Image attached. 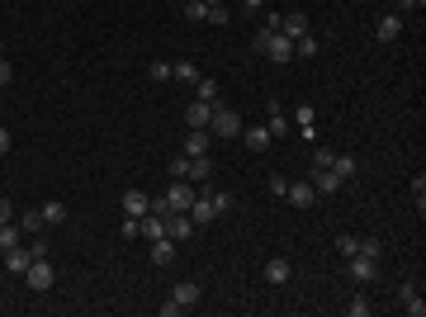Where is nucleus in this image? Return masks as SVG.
I'll return each mask as SVG.
<instances>
[{
  "instance_id": "32",
  "label": "nucleus",
  "mask_w": 426,
  "mask_h": 317,
  "mask_svg": "<svg viewBox=\"0 0 426 317\" xmlns=\"http://www.w3.org/2000/svg\"><path fill=\"white\" fill-rule=\"evenodd\" d=\"M412 199H417V213H422V208H426V175L422 171L412 175Z\"/></svg>"
},
{
  "instance_id": "49",
  "label": "nucleus",
  "mask_w": 426,
  "mask_h": 317,
  "mask_svg": "<svg viewBox=\"0 0 426 317\" xmlns=\"http://www.w3.org/2000/svg\"><path fill=\"white\" fill-rule=\"evenodd\" d=\"M204 5H223V0H204Z\"/></svg>"
},
{
  "instance_id": "36",
  "label": "nucleus",
  "mask_w": 426,
  "mask_h": 317,
  "mask_svg": "<svg viewBox=\"0 0 426 317\" xmlns=\"http://www.w3.org/2000/svg\"><path fill=\"white\" fill-rule=\"evenodd\" d=\"M313 119H317L313 104H299V109H294V124H299V128H313Z\"/></svg>"
},
{
  "instance_id": "5",
  "label": "nucleus",
  "mask_w": 426,
  "mask_h": 317,
  "mask_svg": "<svg viewBox=\"0 0 426 317\" xmlns=\"http://www.w3.org/2000/svg\"><path fill=\"white\" fill-rule=\"evenodd\" d=\"M194 185H189V180H171V190L161 194V199H166V213H189V204H194Z\"/></svg>"
},
{
  "instance_id": "34",
  "label": "nucleus",
  "mask_w": 426,
  "mask_h": 317,
  "mask_svg": "<svg viewBox=\"0 0 426 317\" xmlns=\"http://www.w3.org/2000/svg\"><path fill=\"white\" fill-rule=\"evenodd\" d=\"M119 237H142V218H128V213H124V222H119Z\"/></svg>"
},
{
  "instance_id": "47",
  "label": "nucleus",
  "mask_w": 426,
  "mask_h": 317,
  "mask_svg": "<svg viewBox=\"0 0 426 317\" xmlns=\"http://www.w3.org/2000/svg\"><path fill=\"white\" fill-rule=\"evenodd\" d=\"M15 218V204H10V199H0V222H10Z\"/></svg>"
},
{
  "instance_id": "50",
  "label": "nucleus",
  "mask_w": 426,
  "mask_h": 317,
  "mask_svg": "<svg viewBox=\"0 0 426 317\" xmlns=\"http://www.w3.org/2000/svg\"><path fill=\"white\" fill-rule=\"evenodd\" d=\"M0 57H5V52H0Z\"/></svg>"
},
{
  "instance_id": "23",
  "label": "nucleus",
  "mask_w": 426,
  "mask_h": 317,
  "mask_svg": "<svg viewBox=\"0 0 426 317\" xmlns=\"http://www.w3.org/2000/svg\"><path fill=\"white\" fill-rule=\"evenodd\" d=\"M62 222H66V204L62 199H47L43 204V227H62Z\"/></svg>"
},
{
  "instance_id": "8",
  "label": "nucleus",
  "mask_w": 426,
  "mask_h": 317,
  "mask_svg": "<svg viewBox=\"0 0 426 317\" xmlns=\"http://www.w3.org/2000/svg\"><path fill=\"white\" fill-rule=\"evenodd\" d=\"M189 218H194V227H208V222L218 218V208H213L208 190H199V194H194V204H189Z\"/></svg>"
},
{
  "instance_id": "4",
  "label": "nucleus",
  "mask_w": 426,
  "mask_h": 317,
  "mask_svg": "<svg viewBox=\"0 0 426 317\" xmlns=\"http://www.w3.org/2000/svg\"><path fill=\"white\" fill-rule=\"evenodd\" d=\"M346 275L355 280V285H374L379 280V261L374 256H365V251H355V256H346Z\"/></svg>"
},
{
  "instance_id": "3",
  "label": "nucleus",
  "mask_w": 426,
  "mask_h": 317,
  "mask_svg": "<svg viewBox=\"0 0 426 317\" xmlns=\"http://www.w3.org/2000/svg\"><path fill=\"white\" fill-rule=\"evenodd\" d=\"M208 133H213V138H237V133H242V114L237 109H227V104H213V119H208Z\"/></svg>"
},
{
  "instance_id": "41",
  "label": "nucleus",
  "mask_w": 426,
  "mask_h": 317,
  "mask_svg": "<svg viewBox=\"0 0 426 317\" xmlns=\"http://www.w3.org/2000/svg\"><path fill=\"white\" fill-rule=\"evenodd\" d=\"M355 251H365V256H374V261H379V256H384V246H379V237H360V246H355Z\"/></svg>"
},
{
  "instance_id": "25",
  "label": "nucleus",
  "mask_w": 426,
  "mask_h": 317,
  "mask_svg": "<svg viewBox=\"0 0 426 317\" xmlns=\"http://www.w3.org/2000/svg\"><path fill=\"white\" fill-rule=\"evenodd\" d=\"M194 100H204V104H218V80H208V76H199L194 80Z\"/></svg>"
},
{
  "instance_id": "46",
  "label": "nucleus",
  "mask_w": 426,
  "mask_h": 317,
  "mask_svg": "<svg viewBox=\"0 0 426 317\" xmlns=\"http://www.w3.org/2000/svg\"><path fill=\"white\" fill-rule=\"evenodd\" d=\"M10 147H15V138H10V128H0V157H5Z\"/></svg>"
},
{
  "instance_id": "9",
  "label": "nucleus",
  "mask_w": 426,
  "mask_h": 317,
  "mask_svg": "<svg viewBox=\"0 0 426 317\" xmlns=\"http://www.w3.org/2000/svg\"><path fill=\"white\" fill-rule=\"evenodd\" d=\"M327 171L336 175L341 185H350V180L360 175V161H355V157H346V152H336V157H331V166H327Z\"/></svg>"
},
{
  "instance_id": "19",
  "label": "nucleus",
  "mask_w": 426,
  "mask_h": 317,
  "mask_svg": "<svg viewBox=\"0 0 426 317\" xmlns=\"http://www.w3.org/2000/svg\"><path fill=\"white\" fill-rule=\"evenodd\" d=\"M171 299H175V303H180V308H185V313H189V308L199 303V285H194V280H180V285L171 289Z\"/></svg>"
},
{
  "instance_id": "2",
  "label": "nucleus",
  "mask_w": 426,
  "mask_h": 317,
  "mask_svg": "<svg viewBox=\"0 0 426 317\" xmlns=\"http://www.w3.org/2000/svg\"><path fill=\"white\" fill-rule=\"evenodd\" d=\"M24 285H29L33 294H47V289L57 285V265H52L47 256H33L29 270H24Z\"/></svg>"
},
{
  "instance_id": "26",
  "label": "nucleus",
  "mask_w": 426,
  "mask_h": 317,
  "mask_svg": "<svg viewBox=\"0 0 426 317\" xmlns=\"http://www.w3.org/2000/svg\"><path fill=\"white\" fill-rule=\"evenodd\" d=\"M19 237H24V227H15V218H10V222H0V251L19 246Z\"/></svg>"
},
{
  "instance_id": "33",
  "label": "nucleus",
  "mask_w": 426,
  "mask_h": 317,
  "mask_svg": "<svg viewBox=\"0 0 426 317\" xmlns=\"http://www.w3.org/2000/svg\"><path fill=\"white\" fill-rule=\"evenodd\" d=\"M204 15H208V5H204V0H185V19H189V24H199Z\"/></svg>"
},
{
  "instance_id": "16",
  "label": "nucleus",
  "mask_w": 426,
  "mask_h": 317,
  "mask_svg": "<svg viewBox=\"0 0 426 317\" xmlns=\"http://www.w3.org/2000/svg\"><path fill=\"white\" fill-rule=\"evenodd\" d=\"M29 261H33V246H24V241L5 251V270H10V275H24V270H29Z\"/></svg>"
},
{
  "instance_id": "13",
  "label": "nucleus",
  "mask_w": 426,
  "mask_h": 317,
  "mask_svg": "<svg viewBox=\"0 0 426 317\" xmlns=\"http://www.w3.org/2000/svg\"><path fill=\"white\" fill-rule=\"evenodd\" d=\"M124 213H128V218L152 213V194H147V190H124Z\"/></svg>"
},
{
  "instance_id": "27",
  "label": "nucleus",
  "mask_w": 426,
  "mask_h": 317,
  "mask_svg": "<svg viewBox=\"0 0 426 317\" xmlns=\"http://www.w3.org/2000/svg\"><path fill=\"white\" fill-rule=\"evenodd\" d=\"M346 313H350V317H369V313H374L369 294H350V299H346Z\"/></svg>"
},
{
  "instance_id": "37",
  "label": "nucleus",
  "mask_w": 426,
  "mask_h": 317,
  "mask_svg": "<svg viewBox=\"0 0 426 317\" xmlns=\"http://www.w3.org/2000/svg\"><path fill=\"white\" fill-rule=\"evenodd\" d=\"M199 190H204V185H199ZM208 199H213V208H218V213H227V208H232V194H227V190H213Z\"/></svg>"
},
{
  "instance_id": "15",
  "label": "nucleus",
  "mask_w": 426,
  "mask_h": 317,
  "mask_svg": "<svg viewBox=\"0 0 426 317\" xmlns=\"http://www.w3.org/2000/svg\"><path fill=\"white\" fill-rule=\"evenodd\" d=\"M185 180L194 185V190H199V185H208V180H213V161H208V157H189Z\"/></svg>"
},
{
  "instance_id": "35",
  "label": "nucleus",
  "mask_w": 426,
  "mask_h": 317,
  "mask_svg": "<svg viewBox=\"0 0 426 317\" xmlns=\"http://www.w3.org/2000/svg\"><path fill=\"white\" fill-rule=\"evenodd\" d=\"M355 246H360V237H350V232H341V237H336V251H341V261H346V256H355Z\"/></svg>"
},
{
  "instance_id": "17",
  "label": "nucleus",
  "mask_w": 426,
  "mask_h": 317,
  "mask_svg": "<svg viewBox=\"0 0 426 317\" xmlns=\"http://www.w3.org/2000/svg\"><path fill=\"white\" fill-rule=\"evenodd\" d=\"M208 119H213V104H204V100H189L185 124H189V128H208Z\"/></svg>"
},
{
  "instance_id": "31",
  "label": "nucleus",
  "mask_w": 426,
  "mask_h": 317,
  "mask_svg": "<svg viewBox=\"0 0 426 317\" xmlns=\"http://www.w3.org/2000/svg\"><path fill=\"white\" fill-rule=\"evenodd\" d=\"M227 5H208V15H204V24H213V29H223V24H227Z\"/></svg>"
},
{
  "instance_id": "21",
  "label": "nucleus",
  "mask_w": 426,
  "mask_h": 317,
  "mask_svg": "<svg viewBox=\"0 0 426 317\" xmlns=\"http://www.w3.org/2000/svg\"><path fill=\"white\" fill-rule=\"evenodd\" d=\"M280 33H289V38H303V33H308V19H303L299 10H289V15L280 19Z\"/></svg>"
},
{
  "instance_id": "6",
  "label": "nucleus",
  "mask_w": 426,
  "mask_h": 317,
  "mask_svg": "<svg viewBox=\"0 0 426 317\" xmlns=\"http://www.w3.org/2000/svg\"><path fill=\"white\" fill-rule=\"evenodd\" d=\"M194 232H199V227H194V218H189V213H166V237H171L175 246H180V241H189Z\"/></svg>"
},
{
  "instance_id": "42",
  "label": "nucleus",
  "mask_w": 426,
  "mask_h": 317,
  "mask_svg": "<svg viewBox=\"0 0 426 317\" xmlns=\"http://www.w3.org/2000/svg\"><path fill=\"white\" fill-rule=\"evenodd\" d=\"M266 190L275 194V199H284V190H289V180H284V175H270V180H266Z\"/></svg>"
},
{
  "instance_id": "28",
  "label": "nucleus",
  "mask_w": 426,
  "mask_h": 317,
  "mask_svg": "<svg viewBox=\"0 0 426 317\" xmlns=\"http://www.w3.org/2000/svg\"><path fill=\"white\" fill-rule=\"evenodd\" d=\"M171 80H185V85H194V80H199V66H194V62H171Z\"/></svg>"
},
{
  "instance_id": "24",
  "label": "nucleus",
  "mask_w": 426,
  "mask_h": 317,
  "mask_svg": "<svg viewBox=\"0 0 426 317\" xmlns=\"http://www.w3.org/2000/svg\"><path fill=\"white\" fill-rule=\"evenodd\" d=\"M142 237H147V241L166 237V218H161V213H142Z\"/></svg>"
},
{
  "instance_id": "43",
  "label": "nucleus",
  "mask_w": 426,
  "mask_h": 317,
  "mask_svg": "<svg viewBox=\"0 0 426 317\" xmlns=\"http://www.w3.org/2000/svg\"><path fill=\"white\" fill-rule=\"evenodd\" d=\"M147 76L152 80H171V62H152L147 66Z\"/></svg>"
},
{
  "instance_id": "38",
  "label": "nucleus",
  "mask_w": 426,
  "mask_h": 317,
  "mask_svg": "<svg viewBox=\"0 0 426 317\" xmlns=\"http://www.w3.org/2000/svg\"><path fill=\"white\" fill-rule=\"evenodd\" d=\"M426 10V0H398V15L408 19V15H422Z\"/></svg>"
},
{
  "instance_id": "29",
  "label": "nucleus",
  "mask_w": 426,
  "mask_h": 317,
  "mask_svg": "<svg viewBox=\"0 0 426 317\" xmlns=\"http://www.w3.org/2000/svg\"><path fill=\"white\" fill-rule=\"evenodd\" d=\"M317 48H322V43H317L313 33H303V38H294V57H317Z\"/></svg>"
},
{
  "instance_id": "1",
  "label": "nucleus",
  "mask_w": 426,
  "mask_h": 317,
  "mask_svg": "<svg viewBox=\"0 0 426 317\" xmlns=\"http://www.w3.org/2000/svg\"><path fill=\"white\" fill-rule=\"evenodd\" d=\"M256 52H261V57H270V62H294V38H289V33H256Z\"/></svg>"
},
{
  "instance_id": "10",
  "label": "nucleus",
  "mask_w": 426,
  "mask_h": 317,
  "mask_svg": "<svg viewBox=\"0 0 426 317\" xmlns=\"http://www.w3.org/2000/svg\"><path fill=\"white\" fill-rule=\"evenodd\" d=\"M237 138H242V143L252 147V152H266V147L275 143V138H270V128H266V124H252V128L242 124V133H237Z\"/></svg>"
},
{
  "instance_id": "44",
  "label": "nucleus",
  "mask_w": 426,
  "mask_h": 317,
  "mask_svg": "<svg viewBox=\"0 0 426 317\" xmlns=\"http://www.w3.org/2000/svg\"><path fill=\"white\" fill-rule=\"evenodd\" d=\"M403 313H408V317H422V313H426V303H422V294H412V299L403 303Z\"/></svg>"
},
{
  "instance_id": "18",
  "label": "nucleus",
  "mask_w": 426,
  "mask_h": 317,
  "mask_svg": "<svg viewBox=\"0 0 426 317\" xmlns=\"http://www.w3.org/2000/svg\"><path fill=\"white\" fill-rule=\"evenodd\" d=\"M313 190L317 194H341V180H336L327 166H313Z\"/></svg>"
},
{
  "instance_id": "20",
  "label": "nucleus",
  "mask_w": 426,
  "mask_h": 317,
  "mask_svg": "<svg viewBox=\"0 0 426 317\" xmlns=\"http://www.w3.org/2000/svg\"><path fill=\"white\" fill-rule=\"evenodd\" d=\"M289 275H294V265H289L284 256H275V261H266V285H284Z\"/></svg>"
},
{
  "instance_id": "14",
  "label": "nucleus",
  "mask_w": 426,
  "mask_h": 317,
  "mask_svg": "<svg viewBox=\"0 0 426 317\" xmlns=\"http://www.w3.org/2000/svg\"><path fill=\"white\" fill-rule=\"evenodd\" d=\"M208 147H213V133H208V128H189L185 157H208Z\"/></svg>"
},
{
  "instance_id": "12",
  "label": "nucleus",
  "mask_w": 426,
  "mask_h": 317,
  "mask_svg": "<svg viewBox=\"0 0 426 317\" xmlns=\"http://www.w3.org/2000/svg\"><path fill=\"white\" fill-rule=\"evenodd\" d=\"M266 128H270V138H284V133H289V114H284V104H275V100H270L266 104Z\"/></svg>"
},
{
  "instance_id": "11",
  "label": "nucleus",
  "mask_w": 426,
  "mask_h": 317,
  "mask_svg": "<svg viewBox=\"0 0 426 317\" xmlns=\"http://www.w3.org/2000/svg\"><path fill=\"white\" fill-rule=\"evenodd\" d=\"M284 199H289L294 208H313V204H317L313 180H299V185H289V190H284Z\"/></svg>"
},
{
  "instance_id": "30",
  "label": "nucleus",
  "mask_w": 426,
  "mask_h": 317,
  "mask_svg": "<svg viewBox=\"0 0 426 317\" xmlns=\"http://www.w3.org/2000/svg\"><path fill=\"white\" fill-rule=\"evenodd\" d=\"M19 227H24V232H38V227H43V208H24V213H19Z\"/></svg>"
},
{
  "instance_id": "7",
  "label": "nucleus",
  "mask_w": 426,
  "mask_h": 317,
  "mask_svg": "<svg viewBox=\"0 0 426 317\" xmlns=\"http://www.w3.org/2000/svg\"><path fill=\"white\" fill-rule=\"evenodd\" d=\"M374 38H379V43H394V38H403V15H398V10L379 15V19H374Z\"/></svg>"
},
{
  "instance_id": "40",
  "label": "nucleus",
  "mask_w": 426,
  "mask_h": 317,
  "mask_svg": "<svg viewBox=\"0 0 426 317\" xmlns=\"http://www.w3.org/2000/svg\"><path fill=\"white\" fill-rule=\"evenodd\" d=\"M185 171H189V157L180 152V157H171V180H185Z\"/></svg>"
},
{
  "instance_id": "39",
  "label": "nucleus",
  "mask_w": 426,
  "mask_h": 317,
  "mask_svg": "<svg viewBox=\"0 0 426 317\" xmlns=\"http://www.w3.org/2000/svg\"><path fill=\"white\" fill-rule=\"evenodd\" d=\"M331 157H336V152H331V147L313 143V166H331Z\"/></svg>"
},
{
  "instance_id": "22",
  "label": "nucleus",
  "mask_w": 426,
  "mask_h": 317,
  "mask_svg": "<svg viewBox=\"0 0 426 317\" xmlns=\"http://www.w3.org/2000/svg\"><path fill=\"white\" fill-rule=\"evenodd\" d=\"M175 261V241L171 237H157L152 241V265H171Z\"/></svg>"
},
{
  "instance_id": "48",
  "label": "nucleus",
  "mask_w": 426,
  "mask_h": 317,
  "mask_svg": "<svg viewBox=\"0 0 426 317\" xmlns=\"http://www.w3.org/2000/svg\"><path fill=\"white\" fill-rule=\"evenodd\" d=\"M242 5H247V10H261V5H266V0H242Z\"/></svg>"
},
{
  "instance_id": "45",
  "label": "nucleus",
  "mask_w": 426,
  "mask_h": 317,
  "mask_svg": "<svg viewBox=\"0 0 426 317\" xmlns=\"http://www.w3.org/2000/svg\"><path fill=\"white\" fill-rule=\"evenodd\" d=\"M10 80H15V66H10V62H5V57H0V90H5Z\"/></svg>"
}]
</instances>
